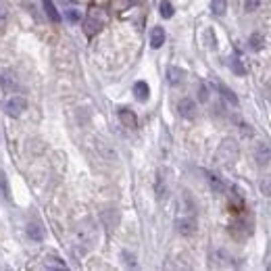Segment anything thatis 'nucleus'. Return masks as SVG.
<instances>
[{
    "mask_svg": "<svg viewBox=\"0 0 271 271\" xmlns=\"http://www.w3.org/2000/svg\"><path fill=\"white\" fill-rule=\"evenodd\" d=\"M238 154H240V148H238V144H236V140L225 138L221 144H219L217 152H215V161H217L219 165L232 167V165L238 161Z\"/></svg>",
    "mask_w": 271,
    "mask_h": 271,
    "instance_id": "nucleus-1",
    "label": "nucleus"
},
{
    "mask_svg": "<svg viewBox=\"0 0 271 271\" xmlns=\"http://www.w3.org/2000/svg\"><path fill=\"white\" fill-rule=\"evenodd\" d=\"M105 23H107V15H105V13H103L101 9H92V11L88 13V17H85V21H83V32H85V36H88V38L96 36V34L105 27Z\"/></svg>",
    "mask_w": 271,
    "mask_h": 271,
    "instance_id": "nucleus-2",
    "label": "nucleus"
},
{
    "mask_svg": "<svg viewBox=\"0 0 271 271\" xmlns=\"http://www.w3.org/2000/svg\"><path fill=\"white\" fill-rule=\"evenodd\" d=\"M25 109H27V103H25V98H21V96H13L5 103V113L13 119L21 117Z\"/></svg>",
    "mask_w": 271,
    "mask_h": 271,
    "instance_id": "nucleus-3",
    "label": "nucleus"
},
{
    "mask_svg": "<svg viewBox=\"0 0 271 271\" xmlns=\"http://www.w3.org/2000/svg\"><path fill=\"white\" fill-rule=\"evenodd\" d=\"M175 227L182 236H192L196 232V219L190 215V217H177L175 219Z\"/></svg>",
    "mask_w": 271,
    "mask_h": 271,
    "instance_id": "nucleus-4",
    "label": "nucleus"
},
{
    "mask_svg": "<svg viewBox=\"0 0 271 271\" xmlns=\"http://www.w3.org/2000/svg\"><path fill=\"white\" fill-rule=\"evenodd\" d=\"M254 161H256V165H259V167L269 165V161H271V146L265 144V142L256 144V148H254Z\"/></svg>",
    "mask_w": 271,
    "mask_h": 271,
    "instance_id": "nucleus-5",
    "label": "nucleus"
},
{
    "mask_svg": "<svg viewBox=\"0 0 271 271\" xmlns=\"http://www.w3.org/2000/svg\"><path fill=\"white\" fill-rule=\"evenodd\" d=\"M117 115H119V121L125 125V127H130V130H136L138 127V117H136V113L132 109H127V107H121L117 111Z\"/></svg>",
    "mask_w": 271,
    "mask_h": 271,
    "instance_id": "nucleus-6",
    "label": "nucleus"
},
{
    "mask_svg": "<svg viewBox=\"0 0 271 271\" xmlns=\"http://www.w3.org/2000/svg\"><path fill=\"white\" fill-rule=\"evenodd\" d=\"M177 111L184 119H194L196 117V105L192 98H182L179 105H177Z\"/></svg>",
    "mask_w": 271,
    "mask_h": 271,
    "instance_id": "nucleus-7",
    "label": "nucleus"
},
{
    "mask_svg": "<svg viewBox=\"0 0 271 271\" xmlns=\"http://www.w3.org/2000/svg\"><path fill=\"white\" fill-rule=\"evenodd\" d=\"M134 96H136L138 103H146L148 96H150L148 83H146V81H136V83H134Z\"/></svg>",
    "mask_w": 271,
    "mask_h": 271,
    "instance_id": "nucleus-8",
    "label": "nucleus"
},
{
    "mask_svg": "<svg viewBox=\"0 0 271 271\" xmlns=\"http://www.w3.org/2000/svg\"><path fill=\"white\" fill-rule=\"evenodd\" d=\"M25 232H27V236H30L32 240H36V242H42L46 238V232H44V227H42L40 223H30L25 227Z\"/></svg>",
    "mask_w": 271,
    "mask_h": 271,
    "instance_id": "nucleus-9",
    "label": "nucleus"
},
{
    "mask_svg": "<svg viewBox=\"0 0 271 271\" xmlns=\"http://www.w3.org/2000/svg\"><path fill=\"white\" fill-rule=\"evenodd\" d=\"M165 44V30L163 27H152L150 32V46L152 48H161Z\"/></svg>",
    "mask_w": 271,
    "mask_h": 271,
    "instance_id": "nucleus-10",
    "label": "nucleus"
},
{
    "mask_svg": "<svg viewBox=\"0 0 271 271\" xmlns=\"http://www.w3.org/2000/svg\"><path fill=\"white\" fill-rule=\"evenodd\" d=\"M184 77H186V73H184V69H179V67H169V69H167V79H169V83H171V85L182 83V81H184Z\"/></svg>",
    "mask_w": 271,
    "mask_h": 271,
    "instance_id": "nucleus-11",
    "label": "nucleus"
},
{
    "mask_svg": "<svg viewBox=\"0 0 271 271\" xmlns=\"http://www.w3.org/2000/svg\"><path fill=\"white\" fill-rule=\"evenodd\" d=\"M42 5H44L46 17H48L52 23H59V21H61V13L56 11V7H54V3H52V0H42Z\"/></svg>",
    "mask_w": 271,
    "mask_h": 271,
    "instance_id": "nucleus-12",
    "label": "nucleus"
},
{
    "mask_svg": "<svg viewBox=\"0 0 271 271\" xmlns=\"http://www.w3.org/2000/svg\"><path fill=\"white\" fill-rule=\"evenodd\" d=\"M248 44H250V50L259 52V50H263V48H265V38H263L261 34H252V36H250V40H248Z\"/></svg>",
    "mask_w": 271,
    "mask_h": 271,
    "instance_id": "nucleus-13",
    "label": "nucleus"
},
{
    "mask_svg": "<svg viewBox=\"0 0 271 271\" xmlns=\"http://www.w3.org/2000/svg\"><path fill=\"white\" fill-rule=\"evenodd\" d=\"M211 11H213V15L223 17L225 11H227V3L225 0H211Z\"/></svg>",
    "mask_w": 271,
    "mask_h": 271,
    "instance_id": "nucleus-14",
    "label": "nucleus"
},
{
    "mask_svg": "<svg viewBox=\"0 0 271 271\" xmlns=\"http://www.w3.org/2000/svg\"><path fill=\"white\" fill-rule=\"evenodd\" d=\"M0 83H3V88H5V90H9V92H17V90H19L17 81L13 79L11 75H5V73H0Z\"/></svg>",
    "mask_w": 271,
    "mask_h": 271,
    "instance_id": "nucleus-15",
    "label": "nucleus"
},
{
    "mask_svg": "<svg viewBox=\"0 0 271 271\" xmlns=\"http://www.w3.org/2000/svg\"><path fill=\"white\" fill-rule=\"evenodd\" d=\"M217 88H219V92L223 94V98H225V101H227V103H232L234 107L238 105V96H236V94H234V92H232L230 88H227V85H223V83H219V85H217Z\"/></svg>",
    "mask_w": 271,
    "mask_h": 271,
    "instance_id": "nucleus-16",
    "label": "nucleus"
},
{
    "mask_svg": "<svg viewBox=\"0 0 271 271\" xmlns=\"http://www.w3.org/2000/svg\"><path fill=\"white\" fill-rule=\"evenodd\" d=\"M209 184H211V188L215 190L217 194H221L223 190H225V184L219 179V175H215V173H209Z\"/></svg>",
    "mask_w": 271,
    "mask_h": 271,
    "instance_id": "nucleus-17",
    "label": "nucleus"
},
{
    "mask_svg": "<svg viewBox=\"0 0 271 271\" xmlns=\"http://www.w3.org/2000/svg\"><path fill=\"white\" fill-rule=\"evenodd\" d=\"M159 11H161V17H165V19H171V17H173V5H171L169 0H161Z\"/></svg>",
    "mask_w": 271,
    "mask_h": 271,
    "instance_id": "nucleus-18",
    "label": "nucleus"
},
{
    "mask_svg": "<svg viewBox=\"0 0 271 271\" xmlns=\"http://www.w3.org/2000/svg\"><path fill=\"white\" fill-rule=\"evenodd\" d=\"M259 188H261V192H263L265 196H271V173H269V175H265V177L261 179Z\"/></svg>",
    "mask_w": 271,
    "mask_h": 271,
    "instance_id": "nucleus-19",
    "label": "nucleus"
},
{
    "mask_svg": "<svg viewBox=\"0 0 271 271\" xmlns=\"http://www.w3.org/2000/svg\"><path fill=\"white\" fill-rule=\"evenodd\" d=\"M65 17H67L69 23H77L81 19V13L77 9H69V11H65Z\"/></svg>",
    "mask_w": 271,
    "mask_h": 271,
    "instance_id": "nucleus-20",
    "label": "nucleus"
},
{
    "mask_svg": "<svg viewBox=\"0 0 271 271\" xmlns=\"http://www.w3.org/2000/svg\"><path fill=\"white\" fill-rule=\"evenodd\" d=\"M0 196H3V198H9V184H7L5 171H0Z\"/></svg>",
    "mask_w": 271,
    "mask_h": 271,
    "instance_id": "nucleus-21",
    "label": "nucleus"
},
{
    "mask_svg": "<svg viewBox=\"0 0 271 271\" xmlns=\"http://www.w3.org/2000/svg\"><path fill=\"white\" fill-rule=\"evenodd\" d=\"M7 19H9V11H7V7H5V3L0 0V30L7 25Z\"/></svg>",
    "mask_w": 271,
    "mask_h": 271,
    "instance_id": "nucleus-22",
    "label": "nucleus"
},
{
    "mask_svg": "<svg viewBox=\"0 0 271 271\" xmlns=\"http://www.w3.org/2000/svg\"><path fill=\"white\" fill-rule=\"evenodd\" d=\"M205 38H207V42H209V48H217V40H215V34H213V30H207L205 32Z\"/></svg>",
    "mask_w": 271,
    "mask_h": 271,
    "instance_id": "nucleus-23",
    "label": "nucleus"
},
{
    "mask_svg": "<svg viewBox=\"0 0 271 271\" xmlns=\"http://www.w3.org/2000/svg\"><path fill=\"white\" fill-rule=\"evenodd\" d=\"M259 5H261V0H244V9H246L248 13L256 11V9H259Z\"/></svg>",
    "mask_w": 271,
    "mask_h": 271,
    "instance_id": "nucleus-24",
    "label": "nucleus"
},
{
    "mask_svg": "<svg viewBox=\"0 0 271 271\" xmlns=\"http://www.w3.org/2000/svg\"><path fill=\"white\" fill-rule=\"evenodd\" d=\"M232 69L236 71V73H238V75H244V73H246V69H244V67H242V63H240L238 59H232Z\"/></svg>",
    "mask_w": 271,
    "mask_h": 271,
    "instance_id": "nucleus-25",
    "label": "nucleus"
},
{
    "mask_svg": "<svg viewBox=\"0 0 271 271\" xmlns=\"http://www.w3.org/2000/svg\"><path fill=\"white\" fill-rule=\"evenodd\" d=\"M198 98H201V103H207L209 101V90H207V85L201 83V90H198Z\"/></svg>",
    "mask_w": 271,
    "mask_h": 271,
    "instance_id": "nucleus-26",
    "label": "nucleus"
}]
</instances>
